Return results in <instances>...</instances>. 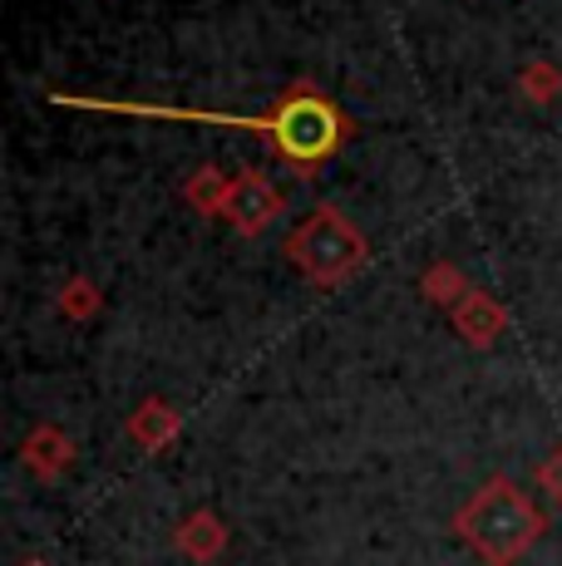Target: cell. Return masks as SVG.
<instances>
[{"instance_id":"52a82bcc","label":"cell","mask_w":562,"mask_h":566,"mask_svg":"<svg viewBox=\"0 0 562 566\" xmlns=\"http://www.w3.org/2000/svg\"><path fill=\"white\" fill-rule=\"evenodd\" d=\"M173 547H178L188 562H198V566L218 562L222 552H227V527H222V517L208 513V507H202V513H192V517H183L178 532H173Z\"/></svg>"},{"instance_id":"8fae6325","label":"cell","mask_w":562,"mask_h":566,"mask_svg":"<svg viewBox=\"0 0 562 566\" xmlns=\"http://www.w3.org/2000/svg\"><path fill=\"white\" fill-rule=\"evenodd\" d=\"M425 296L435 301V306L454 311L464 296H469V286H464V276L454 266H435V271H425Z\"/></svg>"},{"instance_id":"3957f363","label":"cell","mask_w":562,"mask_h":566,"mask_svg":"<svg viewBox=\"0 0 562 566\" xmlns=\"http://www.w3.org/2000/svg\"><path fill=\"white\" fill-rule=\"evenodd\" d=\"M287 261L311 286L336 291L371 261V242L336 202H316L306 212V222H296V232L287 237Z\"/></svg>"},{"instance_id":"5bb4252c","label":"cell","mask_w":562,"mask_h":566,"mask_svg":"<svg viewBox=\"0 0 562 566\" xmlns=\"http://www.w3.org/2000/svg\"><path fill=\"white\" fill-rule=\"evenodd\" d=\"M20 566H50V562H40V557H30V562H20Z\"/></svg>"},{"instance_id":"9c48e42d","label":"cell","mask_w":562,"mask_h":566,"mask_svg":"<svg viewBox=\"0 0 562 566\" xmlns=\"http://www.w3.org/2000/svg\"><path fill=\"white\" fill-rule=\"evenodd\" d=\"M227 188H232V178H222L218 168H198L188 178V188H183V198H188L198 212L208 217H222V202H227Z\"/></svg>"},{"instance_id":"8992f818","label":"cell","mask_w":562,"mask_h":566,"mask_svg":"<svg viewBox=\"0 0 562 566\" xmlns=\"http://www.w3.org/2000/svg\"><path fill=\"white\" fill-rule=\"evenodd\" d=\"M20 459H25V468L40 478V483H55L64 468H70V459H74V443H70V433H64L60 423H40V429L25 433Z\"/></svg>"},{"instance_id":"5b68a950","label":"cell","mask_w":562,"mask_h":566,"mask_svg":"<svg viewBox=\"0 0 562 566\" xmlns=\"http://www.w3.org/2000/svg\"><path fill=\"white\" fill-rule=\"evenodd\" d=\"M449 321H454V331L464 335V345H473V350H489V345L503 335L508 311L489 296V291H469V296H464L459 306L449 311Z\"/></svg>"},{"instance_id":"4fadbf2b","label":"cell","mask_w":562,"mask_h":566,"mask_svg":"<svg viewBox=\"0 0 562 566\" xmlns=\"http://www.w3.org/2000/svg\"><path fill=\"white\" fill-rule=\"evenodd\" d=\"M538 488H543V497L562 513V443L538 463Z\"/></svg>"},{"instance_id":"30bf717a","label":"cell","mask_w":562,"mask_h":566,"mask_svg":"<svg viewBox=\"0 0 562 566\" xmlns=\"http://www.w3.org/2000/svg\"><path fill=\"white\" fill-rule=\"evenodd\" d=\"M518 90L533 104H553V94H562V74L548 60H528V70L518 74Z\"/></svg>"},{"instance_id":"277c9868","label":"cell","mask_w":562,"mask_h":566,"mask_svg":"<svg viewBox=\"0 0 562 566\" xmlns=\"http://www.w3.org/2000/svg\"><path fill=\"white\" fill-rule=\"evenodd\" d=\"M281 207H287V198H281L277 182L262 168H237L222 202V222H232L237 237H262L281 217Z\"/></svg>"},{"instance_id":"6da1fadb","label":"cell","mask_w":562,"mask_h":566,"mask_svg":"<svg viewBox=\"0 0 562 566\" xmlns=\"http://www.w3.org/2000/svg\"><path fill=\"white\" fill-rule=\"evenodd\" d=\"M55 104L90 108V114H134V118H178V124H222V128H252L272 154L301 178H316L341 144L351 138V118L331 94L316 84H291L267 114H208V108H173V104H134V99H74L55 94Z\"/></svg>"},{"instance_id":"ba28073f","label":"cell","mask_w":562,"mask_h":566,"mask_svg":"<svg viewBox=\"0 0 562 566\" xmlns=\"http://www.w3.org/2000/svg\"><path fill=\"white\" fill-rule=\"evenodd\" d=\"M178 429H183V419L173 413V405H164V399H144V405L128 413V439H134L144 453L168 449V443L178 439Z\"/></svg>"},{"instance_id":"7c38bea8","label":"cell","mask_w":562,"mask_h":566,"mask_svg":"<svg viewBox=\"0 0 562 566\" xmlns=\"http://www.w3.org/2000/svg\"><path fill=\"white\" fill-rule=\"evenodd\" d=\"M60 311L70 315V321H90V315L100 311V291H94V281H70V286L60 291Z\"/></svg>"},{"instance_id":"7a4b0ae2","label":"cell","mask_w":562,"mask_h":566,"mask_svg":"<svg viewBox=\"0 0 562 566\" xmlns=\"http://www.w3.org/2000/svg\"><path fill=\"white\" fill-rule=\"evenodd\" d=\"M548 517L513 478H489L469 503L454 513V537L483 566H513L538 547Z\"/></svg>"}]
</instances>
